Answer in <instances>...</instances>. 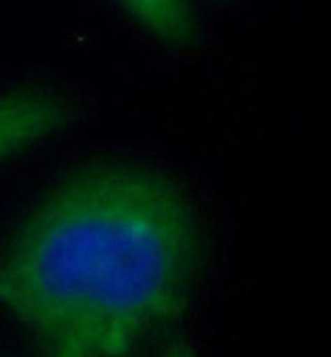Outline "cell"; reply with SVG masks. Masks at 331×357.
<instances>
[{"instance_id":"cell-1","label":"cell","mask_w":331,"mask_h":357,"mask_svg":"<svg viewBox=\"0 0 331 357\" xmlns=\"http://www.w3.org/2000/svg\"><path fill=\"white\" fill-rule=\"evenodd\" d=\"M205 260L197 208L147 161H87L29 208L0 250V310L38 351L135 356L189 314Z\"/></svg>"},{"instance_id":"cell-2","label":"cell","mask_w":331,"mask_h":357,"mask_svg":"<svg viewBox=\"0 0 331 357\" xmlns=\"http://www.w3.org/2000/svg\"><path fill=\"white\" fill-rule=\"evenodd\" d=\"M75 116L73 103L48 87L0 93V165L66 130Z\"/></svg>"},{"instance_id":"cell-3","label":"cell","mask_w":331,"mask_h":357,"mask_svg":"<svg viewBox=\"0 0 331 357\" xmlns=\"http://www.w3.org/2000/svg\"><path fill=\"white\" fill-rule=\"evenodd\" d=\"M147 33L162 44L184 50L199 42L197 17L189 0H116Z\"/></svg>"}]
</instances>
